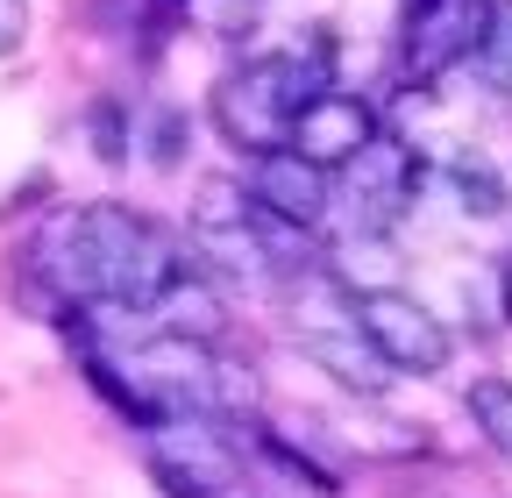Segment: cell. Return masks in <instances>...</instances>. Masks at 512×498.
Returning <instances> with one entry per match:
<instances>
[{"label":"cell","instance_id":"17","mask_svg":"<svg viewBox=\"0 0 512 498\" xmlns=\"http://www.w3.org/2000/svg\"><path fill=\"white\" fill-rule=\"evenodd\" d=\"M242 8H256V0H242Z\"/></svg>","mask_w":512,"mask_h":498},{"label":"cell","instance_id":"3","mask_svg":"<svg viewBox=\"0 0 512 498\" xmlns=\"http://www.w3.org/2000/svg\"><path fill=\"white\" fill-rule=\"evenodd\" d=\"M356 299V328L377 349L384 370H413V378H434L448 370V328L427 314V306L399 285H377V292H349Z\"/></svg>","mask_w":512,"mask_h":498},{"label":"cell","instance_id":"1","mask_svg":"<svg viewBox=\"0 0 512 498\" xmlns=\"http://www.w3.org/2000/svg\"><path fill=\"white\" fill-rule=\"evenodd\" d=\"M79 221H86V249H93V299L121 306V314H150L185 278L178 242L157 221L128 214V207H79Z\"/></svg>","mask_w":512,"mask_h":498},{"label":"cell","instance_id":"10","mask_svg":"<svg viewBox=\"0 0 512 498\" xmlns=\"http://www.w3.org/2000/svg\"><path fill=\"white\" fill-rule=\"evenodd\" d=\"M448 185H456V200L470 207V214H505V178H498V164L484 157V150H456L448 157Z\"/></svg>","mask_w":512,"mask_h":498},{"label":"cell","instance_id":"15","mask_svg":"<svg viewBox=\"0 0 512 498\" xmlns=\"http://www.w3.org/2000/svg\"><path fill=\"white\" fill-rule=\"evenodd\" d=\"M29 36V0H0V57H15Z\"/></svg>","mask_w":512,"mask_h":498},{"label":"cell","instance_id":"12","mask_svg":"<svg viewBox=\"0 0 512 498\" xmlns=\"http://www.w3.org/2000/svg\"><path fill=\"white\" fill-rule=\"evenodd\" d=\"M470 420L484 427V442L498 456H512V385L505 378H477L470 385Z\"/></svg>","mask_w":512,"mask_h":498},{"label":"cell","instance_id":"11","mask_svg":"<svg viewBox=\"0 0 512 498\" xmlns=\"http://www.w3.org/2000/svg\"><path fill=\"white\" fill-rule=\"evenodd\" d=\"M477 79L491 86V93H505L512 100V0H491V15H484V43H477Z\"/></svg>","mask_w":512,"mask_h":498},{"label":"cell","instance_id":"9","mask_svg":"<svg viewBox=\"0 0 512 498\" xmlns=\"http://www.w3.org/2000/svg\"><path fill=\"white\" fill-rule=\"evenodd\" d=\"M150 321H157V335H171V342H200V349H214L221 328H228V306H221L214 285H200V278L185 271V278L150 306Z\"/></svg>","mask_w":512,"mask_h":498},{"label":"cell","instance_id":"6","mask_svg":"<svg viewBox=\"0 0 512 498\" xmlns=\"http://www.w3.org/2000/svg\"><path fill=\"white\" fill-rule=\"evenodd\" d=\"M342 171H349V200L363 207L356 235H384V228L413 207V193H420V157L399 136H370Z\"/></svg>","mask_w":512,"mask_h":498},{"label":"cell","instance_id":"14","mask_svg":"<svg viewBox=\"0 0 512 498\" xmlns=\"http://www.w3.org/2000/svg\"><path fill=\"white\" fill-rule=\"evenodd\" d=\"M93 136H100V157H107V164H121V157H128V136H121V107H114V100H100V107H93Z\"/></svg>","mask_w":512,"mask_h":498},{"label":"cell","instance_id":"8","mask_svg":"<svg viewBox=\"0 0 512 498\" xmlns=\"http://www.w3.org/2000/svg\"><path fill=\"white\" fill-rule=\"evenodd\" d=\"M249 200L271 207L278 221L320 228V214H328V200H335V178L313 171V164L292 157V150H264V157H249Z\"/></svg>","mask_w":512,"mask_h":498},{"label":"cell","instance_id":"7","mask_svg":"<svg viewBox=\"0 0 512 498\" xmlns=\"http://www.w3.org/2000/svg\"><path fill=\"white\" fill-rule=\"evenodd\" d=\"M377 136V114L356 100V93H342V86H328V93H320V100H306L299 114H292V129H285V150L292 157H306L313 171H342L363 143Z\"/></svg>","mask_w":512,"mask_h":498},{"label":"cell","instance_id":"13","mask_svg":"<svg viewBox=\"0 0 512 498\" xmlns=\"http://www.w3.org/2000/svg\"><path fill=\"white\" fill-rule=\"evenodd\" d=\"M185 136H192V129H185V114H178V107H164V114L150 121V157H157V164H178Z\"/></svg>","mask_w":512,"mask_h":498},{"label":"cell","instance_id":"5","mask_svg":"<svg viewBox=\"0 0 512 498\" xmlns=\"http://www.w3.org/2000/svg\"><path fill=\"white\" fill-rule=\"evenodd\" d=\"M491 0H406V72L434 86L441 72H456L484 43Z\"/></svg>","mask_w":512,"mask_h":498},{"label":"cell","instance_id":"4","mask_svg":"<svg viewBox=\"0 0 512 498\" xmlns=\"http://www.w3.org/2000/svg\"><path fill=\"white\" fill-rule=\"evenodd\" d=\"M214 121H221V136L249 157H264V150H285V129H292V100H285V72H278V57H249L242 72H228L214 86Z\"/></svg>","mask_w":512,"mask_h":498},{"label":"cell","instance_id":"2","mask_svg":"<svg viewBox=\"0 0 512 498\" xmlns=\"http://www.w3.org/2000/svg\"><path fill=\"white\" fill-rule=\"evenodd\" d=\"M292 292H299V356L320 363L349 392H384V363L363 342L356 299L335 285V271H306V278H292Z\"/></svg>","mask_w":512,"mask_h":498},{"label":"cell","instance_id":"16","mask_svg":"<svg viewBox=\"0 0 512 498\" xmlns=\"http://www.w3.org/2000/svg\"><path fill=\"white\" fill-rule=\"evenodd\" d=\"M505 314H512V278H505Z\"/></svg>","mask_w":512,"mask_h":498}]
</instances>
